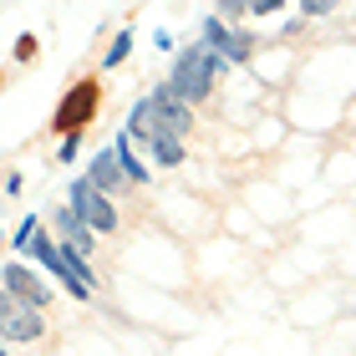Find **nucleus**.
Wrapping results in <instances>:
<instances>
[{
  "label": "nucleus",
  "mask_w": 356,
  "mask_h": 356,
  "mask_svg": "<svg viewBox=\"0 0 356 356\" xmlns=\"http://www.w3.org/2000/svg\"><path fill=\"white\" fill-rule=\"evenodd\" d=\"M214 6H219V15H229V21H239V15H245V10L254 6V0H214Z\"/></svg>",
  "instance_id": "nucleus-14"
},
{
  "label": "nucleus",
  "mask_w": 356,
  "mask_h": 356,
  "mask_svg": "<svg viewBox=\"0 0 356 356\" xmlns=\"http://www.w3.org/2000/svg\"><path fill=\"white\" fill-rule=\"evenodd\" d=\"M127 51H133V36H127V31H118V41L107 46V56H102V67H122L127 61Z\"/></svg>",
  "instance_id": "nucleus-13"
},
{
  "label": "nucleus",
  "mask_w": 356,
  "mask_h": 356,
  "mask_svg": "<svg viewBox=\"0 0 356 356\" xmlns=\"http://www.w3.org/2000/svg\"><path fill=\"white\" fill-rule=\"evenodd\" d=\"M72 209L92 224L97 234H112V229H118V209H112V199L92 184L87 173H82V178H72Z\"/></svg>",
  "instance_id": "nucleus-3"
},
{
  "label": "nucleus",
  "mask_w": 356,
  "mask_h": 356,
  "mask_svg": "<svg viewBox=\"0 0 356 356\" xmlns=\"http://www.w3.org/2000/svg\"><path fill=\"white\" fill-rule=\"evenodd\" d=\"M148 153H153V163H158V168H178V163H184V138L163 127V133L148 143Z\"/></svg>",
  "instance_id": "nucleus-11"
},
{
  "label": "nucleus",
  "mask_w": 356,
  "mask_h": 356,
  "mask_svg": "<svg viewBox=\"0 0 356 356\" xmlns=\"http://www.w3.org/2000/svg\"><path fill=\"white\" fill-rule=\"evenodd\" d=\"M92 184L102 188V193H112V188H122L127 184V168H122V158H118V148H107V153H97V163H92Z\"/></svg>",
  "instance_id": "nucleus-8"
},
{
  "label": "nucleus",
  "mask_w": 356,
  "mask_h": 356,
  "mask_svg": "<svg viewBox=\"0 0 356 356\" xmlns=\"http://www.w3.org/2000/svg\"><path fill=\"white\" fill-rule=\"evenodd\" d=\"M36 311H41V305H31V300H21V296H6V300H0V321H6V341H36V336L46 331Z\"/></svg>",
  "instance_id": "nucleus-4"
},
{
  "label": "nucleus",
  "mask_w": 356,
  "mask_h": 356,
  "mask_svg": "<svg viewBox=\"0 0 356 356\" xmlns=\"http://www.w3.org/2000/svg\"><path fill=\"white\" fill-rule=\"evenodd\" d=\"M199 31H204V41H209V46H219V51L229 56V61H250V51H254V41L245 36V31H229V26H224V15H209Z\"/></svg>",
  "instance_id": "nucleus-5"
},
{
  "label": "nucleus",
  "mask_w": 356,
  "mask_h": 356,
  "mask_svg": "<svg viewBox=\"0 0 356 356\" xmlns=\"http://www.w3.org/2000/svg\"><path fill=\"white\" fill-rule=\"evenodd\" d=\"M0 280H6V296H21V300H31V305H46V300H51V290H46L36 275H26L15 260L6 265V275H0Z\"/></svg>",
  "instance_id": "nucleus-7"
},
{
  "label": "nucleus",
  "mask_w": 356,
  "mask_h": 356,
  "mask_svg": "<svg viewBox=\"0 0 356 356\" xmlns=\"http://www.w3.org/2000/svg\"><path fill=\"white\" fill-rule=\"evenodd\" d=\"M153 107H158V122H163L168 133H178V138H184L188 127H193V107H188V102H184V97H178L168 82L153 92Z\"/></svg>",
  "instance_id": "nucleus-6"
},
{
  "label": "nucleus",
  "mask_w": 356,
  "mask_h": 356,
  "mask_svg": "<svg viewBox=\"0 0 356 356\" xmlns=\"http://www.w3.org/2000/svg\"><path fill=\"white\" fill-rule=\"evenodd\" d=\"M219 72H224V61H219V56H209V46H188V51H178V61H173L168 87L184 97V102H204V97L214 92Z\"/></svg>",
  "instance_id": "nucleus-1"
},
{
  "label": "nucleus",
  "mask_w": 356,
  "mask_h": 356,
  "mask_svg": "<svg viewBox=\"0 0 356 356\" xmlns=\"http://www.w3.org/2000/svg\"><path fill=\"white\" fill-rule=\"evenodd\" d=\"M56 229H61V245H76L82 254L92 250V224L76 214V209H61V214H56Z\"/></svg>",
  "instance_id": "nucleus-9"
},
{
  "label": "nucleus",
  "mask_w": 356,
  "mask_h": 356,
  "mask_svg": "<svg viewBox=\"0 0 356 356\" xmlns=\"http://www.w3.org/2000/svg\"><path fill=\"white\" fill-rule=\"evenodd\" d=\"M15 56H21V61L36 56V36H21V41H15Z\"/></svg>",
  "instance_id": "nucleus-17"
},
{
  "label": "nucleus",
  "mask_w": 356,
  "mask_h": 356,
  "mask_svg": "<svg viewBox=\"0 0 356 356\" xmlns=\"http://www.w3.org/2000/svg\"><path fill=\"white\" fill-rule=\"evenodd\" d=\"M331 6H336V0H300V10H305V15H326Z\"/></svg>",
  "instance_id": "nucleus-15"
},
{
  "label": "nucleus",
  "mask_w": 356,
  "mask_h": 356,
  "mask_svg": "<svg viewBox=\"0 0 356 356\" xmlns=\"http://www.w3.org/2000/svg\"><path fill=\"white\" fill-rule=\"evenodd\" d=\"M118 158H122V168H127V184H148V168H143L138 153H133V133H118Z\"/></svg>",
  "instance_id": "nucleus-12"
},
{
  "label": "nucleus",
  "mask_w": 356,
  "mask_h": 356,
  "mask_svg": "<svg viewBox=\"0 0 356 356\" xmlns=\"http://www.w3.org/2000/svg\"><path fill=\"white\" fill-rule=\"evenodd\" d=\"M97 102H102V87L92 82V76H82L67 97L56 102V112H51V127L61 138H82V127L97 118Z\"/></svg>",
  "instance_id": "nucleus-2"
},
{
  "label": "nucleus",
  "mask_w": 356,
  "mask_h": 356,
  "mask_svg": "<svg viewBox=\"0 0 356 356\" xmlns=\"http://www.w3.org/2000/svg\"><path fill=\"white\" fill-rule=\"evenodd\" d=\"M127 133H133V143H153L158 133H163V122H158V107H153V97H143V102L133 107V122H127Z\"/></svg>",
  "instance_id": "nucleus-10"
},
{
  "label": "nucleus",
  "mask_w": 356,
  "mask_h": 356,
  "mask_svg": "<svg viewBox=\"0 0 356 356\" xmlns=\"http://www.w3.org/2000/svg\"><path fill=\"white\" fill-rule=\"evenodd\" d=\"M280 6H285V0H254V6H250V15H275Z\"/></svg>",
  "instance_id": "nucleus-16"
},
{
  "label": "nucleus",
  "mask_w": 356,
  "mask_h": 356,
  "mask_svg": "<svg viewBox=\"0 0 356 356\" xmlns=\"http://www.w3.org/2000/svg\"><path fill=\"white\" fill-rule=\"evenodd\" d=\"M76 143H82V138H61V163H72V158H76Z\"/></svg>",
  "instance_id": "nucleus-18"
}]
</instances>
